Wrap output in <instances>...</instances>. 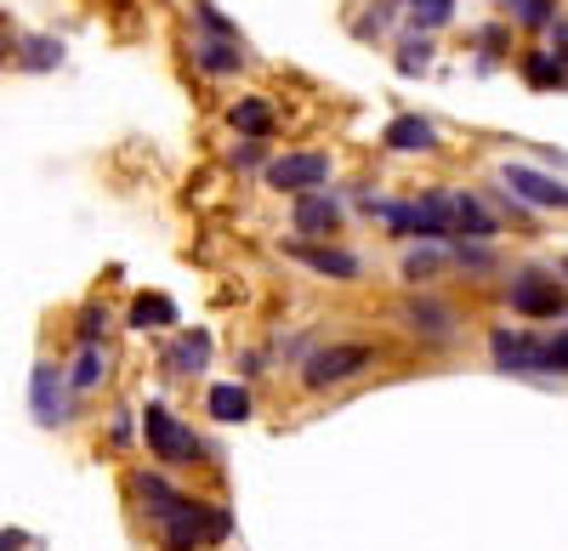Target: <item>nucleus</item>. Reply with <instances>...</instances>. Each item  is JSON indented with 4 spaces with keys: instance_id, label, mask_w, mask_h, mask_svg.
Here are the masks:
<instances>
[{
    "instance_id": "f257e3e1",
    "label": "nucleus",
    "mask_w": 568,
    "mask_h": 551,
    "mask_svg": "<svg viewBox=\"0 0 568 551\" xmlns=\"http://www.w3.org/2000/svg\"><path fill=\"white\" fill-rule=\"evenodd\" d=\"M136 443L149 449V461L165 472H187V467H211L216 443L205 432H194L165 398H142L136 404Z\"/></svg>"
},
{
    "instance_id": "f03ea898",
    "label": "nucleus",
    "mask_w": 568,
    "mask_h": 551,
    "mask_svg": "<svg viewBox=\"0 0 568 551\" xmlns=\"http://www.w3.org/2000/svg\"><path fill=\"white\" fill-rule=\"evenodd\" d=\"M387 358V347L382 341H353V336H324L302 364H296V381H302V392H313V398H324V392H342V387H353V381H364L375 364Z\"/></svg>"
},
{
    "instance_id": "7ed1b4c3",
    "label": "nucleus",
    "mask_w": 568,
    "mask_h": 551,
    "mask_svg": "<svg viewBox=\"0 0 568 551\" xmlns=\"http://www.w3.org/2000/svg\"><path fill=\"white\" fill-rule=\"evenodd\" d=\"M506 307L524 325H568V285L557 279L551 262H517L506 273Z\"/></svg>"
},
{
    "instance_id": "20e7f679",
    "label": "nucleus",
    "mask_w": 568,
    "mask_h": 551,
    "mask_svg": "<svg viewBox=\"0 0 568 551\" xmlns=\"http://www.w3.org/2000/svg\"><path fill=\"white\" fill-rule=\"evenodd\" d=\"M278 256L284 262H296L302 273H313V279H324V285H358V279H369V262L353 251V245H342V239H278Z\"/></svg>"
},
{
    "instance_id": "39448f33",
    "label": "nucleus",
    "mask_w": 568,
    "mask_h": 551,
    "mask_svg": "<svg viewBox=\"0 0 568 551\" xmlns=\"http://www.w3.org/2000/svg\"><path fill=\"white\" fill-rule=\"evenodd\" d=\"M262 182H267L273 194H284V200L336 188V154H329V149H284V154H278V149H273Z\"/></svg>"
},
{
    "instance_id": "423d86ee",
    "label": "nucleus",
    "mask_w": 568,
    "mask_h": 551,
    "mask_svg": "<svg viewBox=\"0 0 568 551\" xmlns=\"http://www.w3.org/2000/svg\"><path fill=\"white\" fill-rule=\"evenodd\" d=\"M398 325L420 341V347H455L460 341V330H466V318H460V307L455 302H444V296H433V290H409L404 302H398Z\"/></svg>"
},
{
    "instance_id": "0eeeda50",
    "label": "nucleus",
    "mask_w": 568,
    "mask_h": 551,
    "mask_svg": "<svg viewBox=\"0 0 568 551\" xmlns=\"http://www.w3.org/2000/svg\"><path fill=\"white\" fill-rule=\"evenodd\" d=\"M29 416H34V427H45V432L74 427L80 398L69 392V376H63L58 358H34V370H29Z\"/></svg>"
},
{
    "instance_id": "6e6552de",
    "label": "nucleus",
    "mask_w": 568,
    "mask_h": 551,
    "mask_svg": "<svg viewBox=\"0 0 568 551\" xmlns=\"http://www.w3.org/2000/svg\"><path fill=\"white\" fill-rule=\"evenodd\" d=\"M495 182L506 194H517L529 211H557V216H568V182L557 176V171H546V165H529V160H506L500 171H495Z\"/></svg>"
},
{
    "instance_id": "1a4fd4ad",
    "label": "nucleus",
    "mask_w": 568,
    "mask_h": 551,
    "mask_svg": "<svg viewBox=\"0 0 568 551\" xmlns=\"http://www.w3.org/2000/svg\"><path fill=\"white\" fill-rule=\"evenodd\" d=\"M347 222H353V211H347L342 188H318V194L291 200V234L296 239H342Z\"/></svg>"
},
{
    "instance_id": "9d476101",
    "label": "nucleus",
    "mask_w": 568,
    "mask_h": 551,
    "mask_svg": "<svg viewBox=\"0 0 568 551\" xmlns=\"http://www.w3.org/2000/svg\"><path fill=\"white\" fill-rule=\"evenodd\" d=\"M187 63H194V74L211 80V85L245 80V74L256 69V58H251L245 40H205V34H187Z\"/></svg>"
},
{
    "instance_id": "9b49d317",
    "label": "nucleus",
    "mask_w": 568,
    "mask_h": 551,
    "mask_svg": "<svg viewBox=\"0 0 568 551\" xmlns=\"http://www.w3.org/2000/svg\"><path fill=\"white\" fill-rule=\"evenodd\" d=\"M211 358H216L211 330H171V336L160 341V353H154V364H160L165 381H200V376L211 370Z\"/></svg>"
},
{
    "instance_id": "f8f14e48",
    "label": "nucleus",
    "mask_w": 568,
    "mask_h": 551,
    "mask_svg": "<svg viewBox=\"0 0 568 551\" xmlns=\"http://www.w3.org/2000/svg\"><path fill=\"white\" fill-rule=\"evenodd\" d=\"M222 125L233 136H251V143H273V136L284 131V109L267 98V91H240V98L222 109Z\"/></svg>"
},
{
    "instance_id": "ddd939ff",
    "label": "nucleus",
    "mask_w": 568,
    "mask_h": 551,
    "mask_svg": "<svg viewBox=\"0 0 568 551\" xmlns=\"http://www.w3.org/2000/svg\"><path fill=\"white\" fill-rule=\"evenodd\" d=\"M63 376H69V392L85 404L98 398L109 381H114V341H80L69 358H63Z\"/></svg>"
},
{
    "instance_id": "4468645a",
    "label": "nucleus",
    "mask_w": 568,
    "mask_h": 551,
    "mask_svg": "<svg viewBox=\"0 0 568 551\" xmlns=\"http://www.w3.org/2000/svg\"><path fill=\"white\" fill-rule=\"evenodd\" d=\"M489 364L500 376H540V336L524 325H495L489 330Z\"/></svg>"
},
{
    "instance_id": "2eb2a0df",
    "label": "nucleus",
    "mask_w": 568,
    "mask_h": 551,
    "mask_svg": "<svg viewBox=\"0 0 568 551\" xmlns=\"http://www.w3.org/2000/svg\"><path fill=\"white\" fill-rule=\"evenodd\" d=\"M444 211H449V227H455V239H500V216L484 205L478 188H444Z\"/></svg>"
},
{
    "instance_id": "dca6fc26",
    "label": "nucleus",
    "mask_w": 568,
    "mask_h": 551,
    "mask_svg": "<svg viewBox=\"0 0 568 551\" xmlns=\"http://www.w3.org/2000/svg\"><path fill=\"white\" fill-rule=\"evenodd\" d=\"M12 63L23 74H58L69 63V45L52 29H12Z\"/></svg>"
},
{
    "instance_id": "f3484780",
    "label": "nucleus",
    "mask_w": 568,
    "mask_h": 551,
    "mask_svg": "<svg viewBox=\"0 0 568 551\" xmlns=\"http://www.w3.org/2000/svg\"><path fill=\"white\" fill-rule=\"evenodd\" d=\"M382 149L387 154H438L444 131H438V120H426V114H393L382 125Z\"/></svg>"
},
{
    "instance_id": "a211bd4d",
    "label": "nucleus",
    "mask_w": 568,
    "mask_h": 551,
    "mask_svg": "<svg viewBox=\"0 0 568 551\" xmlns=\"http://www.w3.org/2000/svg\"><path fill=\"white\" fill-rule=\"evenodd\" d=\"M404 23V0H358V7L347 12V34L358 45H387Z\"/></svg>"
},
{
    "instance_id": "6ab92c4d",
    "label": "nucleus",
    "mask_w": 568,
    "mask_h": 551,
    "mask_svg": "<svg viewBox=\"0 0 568 551\" xmlns=\"http://www.w3.org/2000/svg\"><path fill=\"white\" fill-rule=\"evenodd\" d=\"M125 330L136 336H160V330H182V307L165 290H136L125 307Z\"/></svg>"
},
{
    "instance_id": "aec40b11",
    "label": "nucleus",
    "mask_w": 568,
    "mask_h": 551,
    "mask_svg": "<svg viewBox=\"0 0 568 551\" xmlns=\"http://www.w3.org/2000/svg\"><path fill=\"white\" fill-rule=\"evenodd\" d=\"M205 416L216 421V427H245L251 416H256V392H251V381H211L205 387Z\"/></svg>"
},
{
    "instance_id": "412c9836",
    "label": "nucleus",
    "mask_w": 568,
    "mask_h": 551,
    "mask_svg": "<svg viewBox=\"0 0 568 551\" xmlns=\"http://www.w3.org/2000/svg\"><path fill=\"white\" fill-rule=\"evenodd\" d=\"M466 45H471V69L495 74L500 63H511L517 29H511V23H478V29H466Z\"/></svg>"
},
{
    "instance_id": "4be33fe9",
    "label": "nucleus",
    "mask_w": 568,
    "mask_h": 551,
    "mask_svg": "<svg viewBox=\"0 0 568 551\" xmlns=\"http://www.w3.org/2000/svg\"><path fill=\"white\" fill-rule=\"evenodd\" d=\"M444 273H449V251H444V245H404L398 279H404L409 290H433Z\"/></svg>"
},
{
    "instance_id": "5701e85b",
    "label": "nucleus",
    "mask_w": 568,
    "mask_h": 551,
    "mask_svg": "<svg viewBox=\"0 0 568 551\" xmlns=\"http://www.w3.org/2000/svg\"><path fill=\"white\" fill-rule=\"evenodd\" d=\"M387 45H393V69H398L404 80L433 74V63H438V34H415V29H398Z\"/></svg>"
},
{
    "instance_id": "b1692460",
    "label": "nucleus",
    "mask_w": 568,
    "mask_h": 551,
    "mask_svg": "<svg viewBox=\"0 0 568 551\" xmlns=\"http://www.w3.org/2000/svg\"><path fill=\"white\" fill-rule=\"evenodd\" d=\"M114 325H120L114 302H109V296H85V302L74 307L69 336H74V347H80V341H114Z\"/></svg>"
},
{
    "instance_id": "393cba45",
    "label": "nucleus",
    "mask_w": 568,
    "mask_h": 551,
    "mask_svg": "<svg viewBox=\"0 0 568 551\" xmlns=\"http://www.w3.org/2000/svg\"><path fill=\"white\" fill-rule=\"evenodd\" d=\"M449 273H460V279H489V273H500V251L489 239H449Z\"/></svg>"
},
{
    "instance_id": "a878e982",
    "label": "nucleus",
    "mask_w": 568,
    "mask_h": 551,
    "mask_svg": "<svg viewBox=\"0 0 568 551\" xmlns=\"http://www.w3.org/2000/svg\"><path fill=\"white\" fill-rule=\"evenodd\" d=\"M517 74H524L529 91H568V69L546 52V45H529V52H517Z\"/></svg>"
},
{
    "instance_id": "bb28decb",
    "label": "nucleus",
    "mask_w": 568,
    "mask_h": 551,
    "mask_svg": "<svg viewBox=\"0 0 568 551\" xmlns=\"http://www.w3.org/2000/svg\"><path fill=\"white\" fill-rule=\"evenodd\" d=\"M500 12L517 34H546L562 18V0H500Z\"/></svg>"
},
{
    "instance_id": "cd10ccee",
    "label": "nucleus",
    "mask_w": 568,
    "mask_h": 551,
    "mask_svg": "<svg viewBox=\"0 0 568 551\" xmlns=\"http://www.w3.org/2000/svg\"><path fill=\"white\" fill-rule=\"evenodd\" d=\"M460 12V0H404V23L398 29H415V34H444Z\"/></svg>"
},
{
    "instance_id": "c85d7f7f",
    "label": "nucleus",
    "mask_w": 568,
    "mask_h": 551,
    "mask_svg": "<svg viewBox=\"0 0 568 551\" xmlns=\"http://www.w3.org/2000/svg\"><path fill=\"white\" fill-rule=\"evenodd\" d=\"M187 34H205V40H245V29L233 23L216 0H187Z\"/></svg>"
},
{
    "instance_id": "c756f323",
    "label": "nucleus",
    "mask_w": 568,
    "mask_h": 551,
    "mask_svg": "<svg viewBox=\"0 0 568 551\" xmlns=\"http://www.w3.org/2000/svg\"><path fill=\"white\" fill-rule=\"evenodd\" d=\"M267 160H273V143H251V136H233L222 149V171H233V176H262Z\"/></svg>"
},
{
    "instance_id": "7c9ffc66",
    "label": "nucleus",
    "mask_w": 568,
    "mask_h": 551,
    "mask_svg": "<svg viewBox=\"0 0 568 551\" xmlns=\"http://www.w3.org/2000/svg\"><path fill=\"white\" fill-rule=\"evenodd\" d=\"M103 443H109L114 455L142 449V443H136V404H114V409H109V432H103Z\"/></svg>"
},
{
    "instance_id": "2f4dec72",
    "label": "nucleus",
    "mask_w": 568,
    "mask_h": 551,
    "mask_svg": "<svg viewBox=\"0 0 568 551\" xmlns=\"http://www.w3.org/2000/svg\"><path fill=\"white\" fill-rule=\"evenodd\" d=\"M318 341H324L318 330H291V336H273V347H267V353H273V370H284V364L296 370V364H302Z\"/></svg>"
},
{
    "instance_id": "473e14b6",
    "label": "nucleus",
    "mask_w": 568,
    "mask_h": 551,
    "mask_svg": "<svg viewBox=\"0 0 568 551\" xmlns=\"http://www.w3.org/2000/svg\"><path fill=\"white\" fill-rule=\"evenodd\" d=\"M478 194H484V205H489L500 222H511V227H535V211L517 200V194H506L500 182H489V188H478Z\"/></svg>"
},
{
    "instance_id": "72a5a7b5",
    "label": "nucleus",
    "mask_w": 568,
    "mask_h": 551,
    "mask_svg": "<svg viewBox=\"0 0 568 551\" xmlns=\"http://www.w3.org/2000/svg\"><path fill=\"white\" fill-rule=\"evenodd\" d=\"M540 376H568V325L540 336Z\"/></svg>"
},
{
    "instance_id": "f704fd0d",
    "label": "nucleus",
    "mask_w": 568,
    "mask_h": 551,
    "mask_svg": "<svg viewBox=\"0 0 568 551\" xmlns=\"http://www.w3.org/2000/svg\"><path fill=\"white\" fill-rule=\"evenodd\" d=\"M233 364H240V381H262L273 370V353L267 347H240V353H233Z\"/></svg>"
},
{
    "instance_id": "c9c22d12",
    "label": "nucleus",
    "mask_w": 568,
    "mask_h": 551,
    "mask_svg": "<svg viewBox=\"0 0 568 551\" xmlns=\"http://www.w3.org/2000/svg\"><path fill=\"white\" fill-rule=\"evenodd\" d=\"M546 52H551V58L568 69V18H557V23L546 29Z\"/></svg>"
},
{
    "instance_id": "e433bc0d",
    "label": "nucleus",
    "mask_w": 568,
    "mask_h": 551,
    "mask_svg": "<svg viewBox=\"0 0 568 551\" xmlns=\"http://www.w3.org/2000/svg\"><path fill=\"white\" fill-rule=\"evenodd\" d=\"M23 545H29L23 529H0V551H23Z\"/></svg>"
},
{
    "instance_id": "4c0bfd02",
    "label": "nucleus",
    "mask_w": 568,
    "mask_h": 551,
    "mask_svg": "<svg viewBox=\"0 0 568 551\" xmlns=\"http://www.w3.org/2000/svg\"><path fill=\"white\" fill-rule=\"evenodd\" d=\"M12 63V34H0V69Z\"/></svg>"
},
{
    "instance_id": "58836bf2",
    "label": "nucleus",
    "mask_w": 568,
    "mask_h": 551,
    "mask_svg": "<svg viewBox=\"0 0 568 551\" xmlns=\"http://www.w3.org/2000/svg\"><path fill=\"white\" fill-rule=\"evenodd\" d=\"M557 279L568 285V256H557Z\"/></svg>"
},
{
    "instance_id": "ea45409f",
    "label": "nucleus",
    "mask_w": 568,
    "mask_h": 551,
    "mask_svg": "<svg viewBox=\"0 0 568 551\" xmlns=\"http://www.w3.org/2000/svg\"><path fill=\"white\" fill-rule=\"evenodd\" d=\"M489 7H500V0H489Z\"/></svg>"
}]
</instances>
